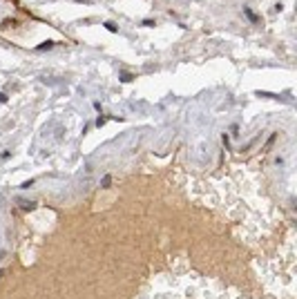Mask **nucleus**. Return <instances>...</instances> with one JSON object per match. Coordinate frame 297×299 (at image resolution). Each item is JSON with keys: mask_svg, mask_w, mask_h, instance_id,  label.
<instances>
[{"mask_svg": "<svg viewBox=\"0 0 297 299\" xmlns=\"http://www.w3.org/2000/svg\"><path fill=\"white\" fill-rule=\"evenodd\" d=\"M195 279H197V275H195ZM210 286H212V281H206L203 279L201 290H192V288H190L188 299H244L241 295H237L235 290H228V288L221 286V284H217V290H212ZM177 297H179V293H172V288L170 290H154V288H152L143 299H177ZM181 299H183V290H181Z\"/></svg>", "mask_w": 297, "mask_h": 299, "instance_id": "1", "label": "nucleus"}, {"mask_svg": "<svg viewBox=\"0 0 297 299\" xmlns=\"http://www.w3.org/2000/svg\"><path fill=\"white\" fill-rule=\"evenodd\" d=\"M5 100H7V96H5V94H0V103H5Z\"/></svg>", "mask_w": 297, "mask_h": 299, "instance_id": "2", "label": "nucleus"}]
</instances>
